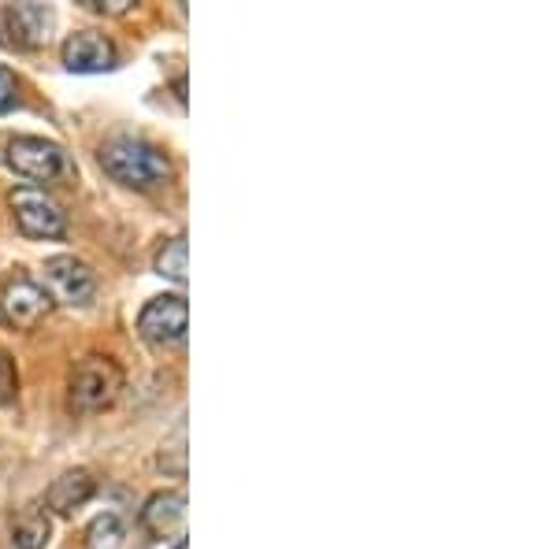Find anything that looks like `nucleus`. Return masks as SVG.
I'll list each match as a JSON object with an SVG mask.
<instances>
[{
    "label": "nucleus",
    "mask_w": 557,
    "mask_h": 549,
    "mask_svg": "<svg viewBox=\"0 0 557 549\" xmlns=\"http://www.w3.org/2000/svg\"><path fill=\"white\" fill-rule=\"evenodd\" d=\"M101 167L115 183L134 186V190H152L172 178V160L141 138H112L101 149Z\"/></svg>",
    "instance_id": "1"
},
{
    "label": "nucleus",
    "mask_w": 557,
    "mask_h": 549,
    "mask_svg": "<svg viewBox=\"0 0 557 549\" xmlns=\"http://www.w3.org/2000/svg\"><path fill=\"white\" fill-rule=\"evenodd\" d=\"M123 386V372L112 364L108 357H86L75 364L71 372V401L75 409L83 412H94V409H104V404L115 401Z\"/></svg>",
    "instance_id": "2"
},
{
    "label": "nucleus",
    "mask_w": 557,
    "mask_h": 549,
    "mask_svg": "<svg viewBox=\"0 0 557 549\" xmlns=\"http://www.w3.org/2000/svg\"><path fill=\"white\" fill-rule=\"evenodd\" d=\"M52 23H57V15L45 4L0 8V45H8V49H38V45L49 41Z\"/></svg>",
    "instance_id": "3"
},
{
    "label": "nucleus",
    "mask_w": 557,
    "mask_h": 549,
    "mask_svg": "<svg viewBox=\"0 0 557 549\" xmlns=\"http://www.w3.org/2000/svg\"><path fill=\"white\" fill-rule=\"evenodd\" d=\"M12 209L26 238H64V230H67L64 212H60V204L45 190L20 186V190L12 194Z\"/></svg>",
    "instance_id": "4"
},
{
    "label": "nucleus",
    "mask_w": 557,
    "mask_h": 549,
    "mask_svg": "<svg viewBox=\"0 0 557 549\" xmlns=\"http://www.w3.org/2000/svg\"><path fill=\"white\" fill-rule=\"evenodd\" d=\"M49 309H52V297L41 286H34L30 278H8L0 286V320L8 327H23V330L38 327L49 316Z\"/></svg>",
    "instance_id": "5"
},
{
    "label": "nucleus",
    "mask_w": 557,
    "mask_h": 549,
    "mask_svg": "<svg viewBox=\"0 0 557 549\" xmlns=\"http://www.w3.org/2000/svg\"><path fill=\"white\" fill-rule=\"evenodd\" d=\"M8 167L30 183H52L64 171V152L45 138H15L8 146Z\"/></svg>",
    "instance_id": "6"
},
{
    "label": "nucleus",
    "mask_w": 557,
    "mask_h": 549,
    "mask_svg": "<svg viewBox=\"0 0 557 549\" xmlns=\"http://www.w3.org/2000/svg\"><path fill=\"white\" fill-rule=\"evenodd\" d=\"M138 330L141 338L152 341V346H178L186 338V297H157L141 309L138 316Z\"/></svg>",
    "instance_id": "7"
},
{
    "label": "nucleus",
    "mask_w": 557,
    "mask_h": 549,
    "mask_svg": "<svg viewBox=\"0 0 557 549\" xmlns=\"http://www.w3.org/2000/svg\"><path fill=\"white\" fill-rule=\"evenodd\" d=\"M45 283H49V294L64 304H89L94 301V272L75 257H52L45 264Z\"/></svg>",
    "instance_id": "8"
},
{
    "label": "nucleus",
    "mask_w": 557,
    "mask_h": 549,
    "mask_svg": "<svg viewBox=\"0 0 557 549\" xmlns=\"http://www.w3.org/2000/svg\"><path fill=\"white\" fill-rule=\"evenodd\" d=\"M64 64L78 75H97L115 67V45L97 30H78L64 41Z\"/></svg>",
    "instance_id": "9"
},
{
    "label": "nucleus",
    "mask_w": 557,
    "mask_h": 549,
    "mask_svg": "<svg viewBox=\"0 0 557 549\" xmlns=\"http://www.w3.org/2000/svg\"><path fill=\"white\" fill-rule=\"evenodd\" d=\"M183 516H186L183 490H164V494H152L146 501V509H141V527H146L149 535L164 538L183 527Z\"/></svg>",
    "instance_id": "10"
},
{
    "label": "nucleus",
    "mask_w": 557,
    "mask_h": 549,
    "mask_svg": "<svg viewBox=\"0 0 557 549\" xmlns=\"http://www.w3.org/2000/svg\"><path fill=\"white\" fill-rule=\"evenodd\" d=\"M89 494H94V479H89V472H67V475H60V479L49 486L45 501H49L52 512L67 516V512H75L78 506H86Z\"/></svg>",
    "instance_id": "11"
},
{
    "label": "nucleus",
    "mask_w": 557,
    "mask_h": 549,
    "mask_svg": "<svg viewBox=\"0 0 557 549\" xmlns=\"http://www.w3.org/2000/svg\"><path fill=\"white\" fill-rule=\"evenodd\" d=\"M15 549H45L49 542V520L45 512H26V516L15 524Z\"/></svg>",
    "instance_id": "12"
},
{
    "label": "nucleus",
    "mask_w": 557,
    "mask_h": 549,
    "mask_svg": "<svg viewBox=\"0 0 557 549\" xmlns=\"http://www.w3.org/2000/svg\"><path fill=\"white\" fill-rule=\"evenodd\" d=\"M157 272L172 283H186V238H172L164 249L157 253Z\"/></svg>",
    "instance_id": "13"
},
{
    "label": "nucleus",
    "mask_w": 557,
    "mask_h": 549,
    "mask_svg": "<svg viewBox=\"0 0 557 549\" xmlns=\"http://www.w3.org/2000/svg\"><path fill=\"white\" fill-rule=\"evenodd\" d=\"M89 549H123V524L120 516H97L94 524H89Z\"/></svg>",
    "instance_id": "14"
},
{
    "label": "nucleus",
    "mask_w": 557,
    "mask_h": 549,
    "mask_svg": "<svg viewBox=\"0 0 557 549\" xmlns=\"http://www.w3.org/2000/svg\"><path fill=\"white\" fill-rule=\"evenodd\" d=\"M20 104V93H15V75L8 67H0V115L12 112Z\"/></svg>",
    "instance_id": "15"
},
{
    "label": "nucleus",
    "mask_w": 557,
    "mask_h": 549,
    "mask_svg": "<svg viewBox=\"0 0 557 549\" xmlns=\"http://www.w3.org/2000/svg\"><path fill=\"white\" fill-rule=\"evenodd\" d=\"M15 398V367H12V357L0 353V404H8Z\"/></svg>",
    "instance_id": "16"
},
{
    "label": "nucleus",
    "mask_w": 557,
    "mask_h": 549,
    "mask_svg": "<svg viewBox=\"0 0 557 549\" xmlns=\"http://www.w3.org/2000/svg\"><path fill=\"white\" fill-rule=\"evenodd\" d=\"M83 4L97 8V12H108V15H123V12H131L134 0H83Z\"/></svg>",
    "instance_id": "17"
},
{
    "label": "nucleus",
    "mask_w": 557,
    "mask_h": 549,
    "mask_svg": "<svg viewBox=\"0 0 557 549\" xmlns=\"http://www.w3.org/2000/svg\"><path fill=\"white\" fill-rule=\"evenodd\" d=\"M175 549H186V538H178V542H175Z\"/></svg>",
    "instance_id": "18"
}]
</instances>
